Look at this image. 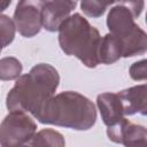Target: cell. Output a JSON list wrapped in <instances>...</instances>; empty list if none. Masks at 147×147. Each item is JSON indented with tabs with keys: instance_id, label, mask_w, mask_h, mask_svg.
<instances>
[{
	"instance_id": "5",
	"label": "cell",
	"mask_w": 147,
	"mask_h": 147,
	"mask_svg": "<svg viewBox=\"0 0 147 147\" xmlns=\"http://www.w3.org/2000/svg\"><path fill=\"white\" fill-rule=\"evenodd\" d=\"M37 124L25 111L9 110V114L0 124V145H26L33 137Z\"/></svg>"
},
{
	"instance_id": "8",
	"label": "cell",
	"mask_w": 147,
	"mask_h": 147,
	"mask_svg": "<svg viewBox=\"0 0 147 147\" xmlns=\"http://www.w3.org/2000/svg\"><path fill=\"white\" fill-rule=\"evenodd\" d=\"M78 0H45L42 7V28L49 32L57 31L60 24L70 16Z\"/></svg>"
},
{
	"instance_id": "12",
	"label": "cell",
	"mask_w": 147,
	"mask_h": 147,
	"mask_svg": "<svg viewBox=\"0 0 147 147\" xmlns=\"http://www.w3.org/2000/svg\"><path fill=\"white\" fill-rule=\"evenodd\" d=\"M22 63L14 56L0 59V80L17 79L22 74Z\"/></svg>"
},
{
	"instance_id": "11",
	"label": "cell",
	"mask_w": 147,
	"mask_h": 147,
	"mask_svg": "<svg viewBox=\"0 0 147 147\" xmlns=\"http://www.w3.org/2000/svg\"><path fill=\"white\" fill-rule=\"evenodd\" d=\"M122 57V45L111 33H107L101 38L99 47V62L111 64Z\"/></svg>"
},
{
	"instance_id": "18",
	"label": "cell",
	"mask_w": 147,
	"mask_h": 147,
	"mask_svg": "<svg viewBox=\"0 0 147 147\" xmlns=\"http://www.w3.org/2000/svg\"><path fill=\"white\" fill-rule=\"evenodd\" d=\"M116 1H117V0H116Z\"/></svg>"
},
{
	"instance_id": "3",
	"label": "cell",
	"mask_w": 147,
	"mask_h": 147,
	"mask_svg": "<svg viewBox=\"0 0 147 147\" xmlns=\"http://www.w3.org/2000/svg\"><path fill=\"white\" fill-rule=\"evenodd\" d=\"M59 44L69 56H76L87 68H95L99 62L101 36L96 28L76 13L68 16L59 26Z\"/></svg>"
},
{
	"instance_id": "13",
	"label": "cell",
	"mask_w": 147,
	"mask_h": 147,
	"mask_svg": "<svg viewBox=\"0 0 147 147\" xmlns=\"http://www.w3.org/2000/svg\"><path fill=\"white\" fill-rule=\"evenodd\" d=\"M115 2L116 0H82L80 8L86 16L98 18L102 16L107 8Z\"/></svg>"
},
{
	"instance_id": "6",
	"label": "cell",
	"mask_w": 147,
	"mask_h": 147,
	"mask_svg": "<svg viewBox=\"0 0 147 147\" xmlns=\"http://www.w3.org/2000/svg\"><path fill=\"white\" fill-rule=\"evenodd\" d=\"M44 3L45 0H18L13 21L20 34L25 38H32L40 32Z\"/></svg>"
},
{
	"instance_id": "9",
	"label": "cell",
	"mask_w": 147,
	"mask_h": 147,
	"mask_svg": "<svg viewBox=\"0 0 147 147\" xmlns=\"http://www.w3.org/2000/svg\"><path fill=\"white\" fill-rule=\"evenodd\" d=\"M146 84H141L132 86L130 88H125L117 93L123 106L124 116H131L136 114L146 115Z\"/></svg>"
},
{
	"instance_id": "1",
	"label": "cell",
	"mask_w": 147,
	"mask_h": 147,
	"mask_svg": "<svg viewBox=\"0 0 147 147\" xmlns=\"http://www.w3.org/2000/svg\"><path fill=\"white\" fill-rule=\"evenodd\" d=\"M60 83L57 70L48 63L36 64L28 74L21 75L7 94L8 110L30 113L34 118L54 95Z\"/></svg>"
},
{
	"instance_id": "17",
	"label": "cell",
	"mask_w": 147,
	"mask_h": 147,
	"mask_svg": "<svg viewBox=\"0 0 147 147\" xmlns=\"http://www.w3.org/2000/svg\"><path fill=\"white\" fill-rule=\"evenodd\" d=\"M1 49H2V48H0V53H1Z\"/></svg>"
},
{
	"instance_id": "15",
	"label": "cell",
	"mask_w": 147,
	"mask_h": 147,
	"mask_svg": "<svg viewBox=\"0 0 147 147\" xmlns=\"http://www.w3.org/2000/svg\"><path fill=\"white\" fill-rule=\"evenodd\" d=\"M130 76L134 80L146 79V60L134 62L130 68Z\"/></svg>"
},
{
	"instance_id": "7",
	"label": "cell",
	"mask_w": 147,
	"mask_h": 147,
	"mask_svg": "<svg viewBox=\"0 0 147 147\" xmlns=\"http://www.w3.org/2000/svg\"><path fill=\"white\" fill-rule=\"evenodd\" d=\"M108 138L117 144L125 146H139L146 145V129L142 125L131 123L125 117L115 123L114 125L107 126Z\"/></svg>"
},
{
	"instance_id": "14",
	"label": "cell",
	"mask_w": 147,
	"mask_h": 147,
	"mask_svg": "<svg viewBox=\"0 0 147 147\" xmlns=\"http://www.w3.org/2000/svg\"><path fill=\"white\" fill-rule=\"evenodd\" d=\"M16 26L14 21L3 14H0V48L8 46L15 38Z\"/></svg>"
},
{
	"instance_id": "10",
	"label": "cell",
	"mask_w": 147,
	"mask_h": 147,
	"mask_svg": "<svg viewBox=\"0 0 147 147\" xmlns=\"http://www.w3.org/2000/svg\"><path fill=\"white\" fill-rule=\"evenodd\" d=\"M96 105L100 110L101 118L107 126L114 125L124 118L123 106L117 93L106 92L99 94L96 98Z\"/></svg>"
},
{
	"instance_id": "16",
	"label": "cell",
	"mask_w": 147,
	"mask_h": 147,
	"mask_svg": "<svg viewBox=\"0 0 147 147\" xmlns=\"http://www.w3.org/2000/svg\"><path fill=\"white\" fill-rule=\"evenodd\" d=\"M11 1L13 0H0V14L9 7V5L11 3Z\"/></svg>"
},
{
	"instance_id": "2",
	"label": "cell",
	"mask_w": 147,
	"mask_h": 147,
	"mask_svg": "<svg viewBox=\"0 0 147 147\" xmlns=\"http://www.w3.org/2000/svg\"><path fill=\"white\" fill-rule=\"evenodd\" d=\"M36 119L44 124L85 131L95 124L96 109L83 94L65 91L53 95Z\"/></svg>"
},
{
	"instance_id": "4",
	"label": "cell",
	"mask_w": 147,
	"mask_h": 147,
	"mask_svg": "<svg viewBox=\"0 0 147 147\" xmlns=\"http://www.w3.org/2000/svg\"><path fill=\"white\" fill-rule=\"evenodd\" d=\"M107 26L109 33L117 38L122 45V57H131L146 52V33L136 24L134 16L126 6L119 3L109 10Z\"/></svg>"
}]
</instances>
